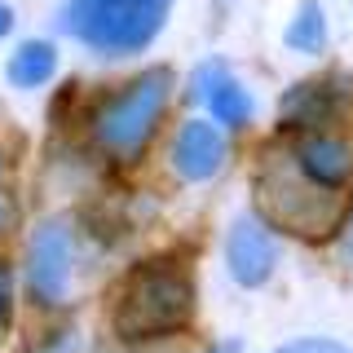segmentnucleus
I'll return each instance as SVG.
<instances>
[{
    "instance_id": "1",
    "label": "nucleus",
    "mask_w": 353,
    "mask_h": 353,
    "mask_svg": "<svg viewBox=\"0 0 353 353\" xmlns=\"http://www.w3.org/2000/svg\"><path fill=\"white\" fill-rule=\"evenodd\" d=\"M349 212L345 190L314 181L301 163H296L292 146H270L256 168V216L265 225L283 230L292 239L323 243L336 234L340 216Z\"/></svg>"
},
{
    "instance_id": "2",
    "label": "nucleus",
    "mask_w": 353,
    "mask_h": 353,
    "mask_svg": "<svg viewBox=\"0 0 353 353\" xmlns=\"http://www.w3.org/2000/svg\"><path fill=\"white\" fill-rule=\"evenodd\" d=\"M194 314V279L181 256L141 261L115 296V331L124 340L172 336Z\"/></svg>"
},
{
    "instance_id": "3",
    "label": "nucleus",
    "mask_w": 353,
    "mask_h": 353,
    "mask_svg": "<svg viewBox=\"0 0 353 353\" xmlns=\"http://www.w3.org/2000/svg\"><path fill=\"white\" fill-rule=\"evenodd\" d=\"M168 97H172V75L163 66L128 80L124 88H115L110 97H102L93 110V141L97 150L110 154V159L128 163L137 159L141 150L150 146L154 128H159L163 110H168Z\"/></svg>"
},
{
    "instance_id": "4",
    "label": "nucleus",
    "mask_w": 353,
    "mask_h": 353,
    "mask_svg": "<svg viewBox=\"0 0 353 353\" xmlns=\"http://www.w3.org/2000/svg\"><path fill=\"white\" fill-rule=\"evenodd\" d=\"M172 0H71L66 5V27L80 36L88 49L124 58L137 53L159 36Z\"/></svg>"
},
{
    "instance_id": "5",
    "label": "nucleus",
    "mask_w": 353,
    "mask_h": 353,
    "mask_svg": "<svg viewBox=\"0 0 353 353\" xmlns=\"http://www.w3.org/2000/svg\"><path fill=\"white\" fill-rule=\"evenodd\" d=\"M71 265H75V243H71V230L62 221H44V225L31 234V248H27V283H31V296L40 305H58L71 287Z\"/></svg>"
},
{
    "instance_id": "6",
    "label": "nucleus",
    "mask_w": 353,
    "mask_h": 353,
    "mask_svg": "<svg viewBox=\"0 0 353 353\" xmlns=\"http://www.w3.org/2000/svg\"><path fill=\"white\" fill-rule=\"evenodd\" d=\"M225 261H230V274L243 287L270 283L274 265H279V243H274L270 225L261 216H239L230 225V239H225Z\"/></svg>"
},
{
    "instance_id": "7",
    "label": "nucleus",
    "mask_w": 353,
    "mask_h": 353,
    "mask_svg": "<svg viewBox=\"0 0 353 353\" xmlns=\"http://www.w3.org/2000/svg\"><path fill=\"white\" fill-rule=\"evenodd\" d=\"M353 102V88L340 80H305L296 88H287L283 106H279V124L283 128H323L327 119L340 115V106Z\"/></svg>"
},
{
    "instance_id": "8",
    "label": "nucleus",
    "mask_w": 353,
    "mask_h": 353,
    "mask_svg": "<svg viewBox=\"0 0 353 353\" xmlns=\"http://www.w3.org/2000/svg\"><path fill=\"white\" fill-rule=\"evenodd\" d=\"M296 163L314 176V181L323 185H336V190H345V181L353 176V146L340 132H327V128H305L301 141L292 146Z\"/></svg>"
},
{
    "instance_id": "9",
    "label": "nucleus",
    "mask_w": 353,
    "mask_h": 353,
    "mask_svg": "<svg viewBox=\"0 0 353 353\" xmlns=\"http://www.w3.org/2000/svg\"><path fill=\"white\" fill-rule=\"evenodd\" d=\"M221 163H225V137H221V128L208 124V119L181 124V132L172 141V168L185 181H208Z\"/></svg>"
},
{
    "instance_id": "10",
    "label": "nucleus",
    "mask_w": 353,
    "mask_h": 353,
    "mask_svg": "<svg viewBox=\"0 0 353 353\" xmlns=\"http://www.w3.org/2000/svg\"><path fill=\"white\" fill-rule=\"evenodd\" d=\"M199 97L208 102L216 124H225V128H243L252 119V93L234 80V71L225 62L199 66Z\"/></svg>"
},
{
    "instance_id": "11",
    "label": "nucleus",
    "mask_w": 353,
    "mask_h": 353,
    "mask_svg": "<svg viewBox=\"0 0 353 353\" xmlns=\"http://www.w3.org/2000/svg\"><path fill=\"white\" fill-rule=\"evenodd\" d=\"M53 71H58V49L49 40H27L9 58V84H18V88H40Z\"/></svg>"
},
{
    "instance_id": "12",
    "label": "nucleus",
    "mask_w": 353,
    "mask_h": 353,
    "mask_svg": "<svg viewBox=\"0 0 353 353\" xmlns=\"http://www.w3.org/2000/svg\"><path fill=\"white\" fill-rule=\"evenodd\" d=\"M287 44H292L296 53H323L327 49V18H323V9H318L314 0H305L301 14L292 18V27H287Z\"/></svg>"
},
{
    "instance_id": "13",
    "label": "nucleus",
    "mask_w": 353,
    "mask_h": 353,
    "mask_svg": "<svg viewBox=\"0 0 353 353\" xmlns=\"http://www.w3.org/2000/svg\"><path fill=\"white\" fill-rule=\"evenodd\" d=\"M274 353H349L340 340H323V336H305V340H292V345L274 349Z\"/></svg>"
},
{
    "instance_id": "14",
    "label": "nucleus",
    "mask_w": 353,
    "mask_h": 353,
    "mask_svg": "<svg viewBox=\"0 0 353 353\" xmlns=\"http://www.w3.org/2000/svg\"><path fill=\"white\" fill-rule=\"evenodd\" d=\"M9 314H14V270L0 261V327L9 323Z\"/></svg>"
},
{
    "instance_id": "15",
    "label": "nucleus",
    "mask_w": 353,
    "mask_h": 353,
    "mask_svg": "<svg viewBox=\"0 0 353 353\" xmlns=\"http://www.w3.org/2000/svg\"><path fill=\"white\" fill-rule=\"evenodd\" d=\"M9 27H14V9L0 5V36H9Z\"/></svg>"
},
{
    "instance_id": "16",
    "label": "nucleus",
    "mask_w": 353,
    "mask_h": 353,
    "mask_svg": "<svg viewBox=\"0 0 353 353\" xmlns=\"http://www.w3.org/2000/svg\"><path fill=\"white\" fill-rule=\"evenodd\" d=\"M345 261H353V221H349V234H345Z\"/></svg>"
},
{
    "instance_id": "17",
    "label": "nucleus",
    "mask_w": 353,
    "mask_h": 353,
    "mask_svg": "<svg viewBox=\"0 0 353 353\" xmlns=\"http://www.w3.org/2000/svg\"><path fill=\"white\" fill-rule=\"evenodd\" d=\"M212 353H239V345H234V340H225V345H216Z\"/></svg>"
},
{
    "instance_id": "18",
    "label": "nucleus",
    "mask_w": 353,
    "mask_h": 353,
    "mask_svg": "<svg viewBox=\"0 0 353 353\" xmlns=\"http://www.w3.org/2000/svg\"><path fill=\"white\" fill-rule=\"evenodd\" d=\"M5 216H9V212H5V199H0V225H5Z\"/></svg>"
}]
</instances>
